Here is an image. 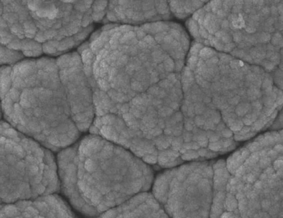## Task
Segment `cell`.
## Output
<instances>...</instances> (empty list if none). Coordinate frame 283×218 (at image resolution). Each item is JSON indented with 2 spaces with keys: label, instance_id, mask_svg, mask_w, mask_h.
<instances>
[{
  "label": "cell",
  "instance_id": "obj_11",
  "mask_svg": "<svg viewBox=\"0 0 283 218\" xmlns=\"http://www.w3.org/2000/svg\"><path fill=\"white\" fill-rule=\"evenodd\" d=\"M164 62V67L165 70L168 72H172L175 68V62L174 61L168 58Z\"/></svg>",
  "mask_w": 283,
  "mask_h": 218
},
{
  "label": "cell",
  "instance_id": "obj_5",
  "mask_svg": "<svg viewBox=\"0 0 283 218\" xmlns=\"http://www.w3.org/2000/svg\"><path fill=\"white\" fill-rule=\"evenodd\" d=\"M98 218H170L155 197L141 193Z\"/></svg>",
  "mask_w": 283,
  "mask_h": 218
},
{
  "label": "cell",
  "instance_id": "obj_1",
  "mask_svg": "<svg viewBox=\"0 0 283 218\" xmlns=\"http://www.w3.org/2000/svg\"><path fill=\"white\" fill-rule=\"evenodd\" d=\"M63 192L76 209L94 216L149 188L153 173L139 158L104 138L89 136L61 151Z\"/></svg>",
  "mask_w": 283,
  "mask_h": 218
},
{
  "label": "cell",
  "instance_id": "obj_24",
  "mask_svg": "<svg viewBox=\"0 0 283 218\" xmlns=\"http://www.w3.org/2000/svg\"><path fill=\"white\" fill-rule=\"evenodd\" d=\"M184 66V62L182 60H177L175 62V70L177 72H179L181 70L182 67Z\"/></svg>",
  "mask_w": 283,
  "mask_h": 218
},
{
  "label": "cell",
  "instance_id": "obj_22",
  "mask_svg": "<svg viewBox=\"0 0 283 218\" xmlns=\"http://www.w3.org/2000/svg\"><path fill=\"white\" fill-rule=\"evenodd\" d=\"M119 28H120V31L121 33H123L125 34L130 32L131 30L133 29V27L129 25H124L121 26Z\"/></svg>",
  "mask_w": 283,
  "mask_h": 218
},
{
  "label": "cell",
  "instance_id": "obj_38",
  "mask_svg": "<svg viewBox=\"0 0 283 218\" xmlns=\"http://www.w3.org/2000/svg\"><path fill=\"white\" fill-rule=\"evenodd\" d=\"M36 39H37L38 41H39V42H42V41H44L45 40L44 37L42 35V34H39L37 35V36H36Z\"/></svg>",
  "mask_w": 283,
  "mask_h": 218
},
{
  "label": "cell",
  "instance_id": "obj_40",
  "mask_svg": "<svg viewBox=\"0 0 283 218\" xmlns=\"http://www.w3.org/2000/svg\"><path fill=\"white\" fill-rule=\"evenodd\" d=\"M139 43V45L141 48H144L145 47H147V44L144 42V41H140Z\"/></svg>",
  "mask_w": 283,
  "mask_h": 218
},
{
  "label": "cell",
  "instance_id": "obj_2",
  "mask_svg": "<svg viewBox=\"0 0 283 218\" xmlns=\"http://www.w3.org/2000/svg\"><path fill=\"white\" fill-rule=\"evenodd\" d=\"M1 176L5 203L48 196L60 186L52 154L5 122L1 128Z\"/></svg>",
  "mask_w": 283,
  "mask_h": 218
},
{
  "label": "cell",
  "instance_id": "obj_19",
  "mask_svg": "<svg viewBox=\"0 0 283 218\" xmlns=\"http://www.w3.org/2000/svg\"><path fill=\"white\" fill-rule=\"evenodd\" d=\"M153 2L152 1H144L142 3V8L144 11H148L152 10L153 8Z\"/></svg>",
  "mask_w": 283,
  "mask_h": 218
},
{
  "label": "cell",
  "instance_id": "obj_10",
  "mask_svg": "<svg viewBox=\"0 0 283 218\" xmlns=\"http://www.w3.org/2000/svg\"><path fill=\"white\" fill-rule=\"evenodd\" d=\"M136 33L131 31L130 32L127 33L125 34V35L123 36L122 38L120 39V42L121 43H126L128 41H131L133 40L134 39L136 38Z\"/></svg>",
  "mask_w": 283,
  "mask_h": 218
},
{
  "label": "cell",
  "instance_id": "obj_43",
  "mask_svg": "<svg viewBox=\"0 0 283 218\" xmlns=\"http://www.w3.org/2000/svg\"><path fill=\"white\" fill-rule=\"evenodd\" d=\"M177 17L179 18H184L186 17V15H185L184 13H177Z\"/></svg>",
  "mask_w": 283,
  "mask_h": 218
},
{
  "label": "cell",
  "instance_id": "obj_33",
  "mask_svg": "<svg viewBox=\"0 0 283 218\" xmlns=\"http://www.w3.org/2000/svg\"><path fill=\"white\" fill-rule=\"evenodd\" d=\"M28 7L32 11H35V10L38 8V6H37V4L35 3H33L32 1L30 2V3H28Z\"/></svg>",
  "mask_w": 283,
  "mask_h": 218
},
{
  "label": "cell",
  "instance_id": "obj_16",
  "mask_svg": "<svg viewBox=\"0 0 283 218\" xmlns=\"http://www.w3.org/2000/svg\"><path fill=\"white\" fill-rule=\"evenodd\" d=\"M169 35H171L173 38H174L175 39H176L177 40H180L181 37V34L179 30L172 28L169 30Z\"/></svg>",
  "mask_w": 283,
  "mask_h": 218
},
{
  "label": "cell",
  "instance_id": "obj_7",
  "mask_svg": "<svg viewBox=\"0 0 283 218\" xmlns=\"http://www.w3.org/2000/svg\"><path fill=\"white\" fill-rule=\"evenodd\" d=\"M169 29L168 25L165 24L163 22H158L151 24V28L150 33L152 34H158L159 33L163 32Z\"/></svg>",
  "mask_w": 283,
  "mask_h": 218
},
{
  "label": "cell",
  "instance_id": "obj_20",
  "mask_svg": "<svg viewBox=\"0 0 283 218\" xmlns=\"http://www.w3.org/2000/svg\"><path fill=\"white\" fill-rule=\"evenodd\" d=\"M132 19L135 21H142L144 19V14L139 12H136L134 13Z\"/></svg>",
  "mask_w": 283,
  "mask_h": 218
},
{
  "label": "cell",
  "instance_id": "obj_14",
  "mask_svg": "<svg viewBox=\"0 0 283 218\" xmlns=\"http://www.w3.org/2000/svg\"><path fill=\"white\" fill-rule=\"evenodd\" d=\"M199 59L195 56H191L189 59L188 61V66L190 70H194L196 67H197V64L198 62Z\"/></svg>",
  "mask_w": 283,
  "mask_h": 218
},
{
  "label": "cell",
  "instance_id": "obj_26",
  "mask_svg": "<svg viewBox=\"0 0 283 218\" xmlns=\"http://www.w3.org/2000/svg\"><path fill=\"white\" fill-rule=\"evenodd\" d=\"M156 13H157V12L154 9H153L152 10H150V11H146L145 12H144V18H145L147 19L151 18L152 17L155 15Z\"/></svg>",
  "mask_w": 283,
  "mask_h": 218
},
{
  "label": "cell",
  "instance_id": "obj_28",
  "mask_svg": "<svg viewBox=\"0 0 283 218\" xmlns=\"http://www.w3.org/2000/svg\"><path fill=\"white\" fill-rule=\"evenodd\" d=\"M163 41L165 45H170L174 41V39L170 35H166Z\"/></svg>",
  "mask_w": 283,
  "mask_h": 218
},
{
  "label": "cell",
  "instance_id": "obj_37",
  "mask_svg": "<svg viewBox=\"0 0 283 218\" xmlns=\"http://www.w3.org/2000/svg\"><path fill=\"white\" fill-rule=\"evenodd\" d=\"M103 15H104V14H102L101 13L98 12V13H95L94 14V19H95V20H99V19H101V18L102 17Z\"/></svg>",
  "mask_w": 283,
  "mask_h": 218
},
{
  "label": "cell",
  "instance_id": "obj_6",
  "mask_svg": "<svg viewBox=\"0 0 283 218\" xmlns=\"http://www.w3.org/2000/svg\"><path fill=\"white\" fill-rule=\"evenodd\" d=\"M204 25L209 32L212 34L216 32L218 29V24L217 23L216 17L211 13H208L205 16L204 19Z\"/></svg>",
  "mask_w": 283,
  "mask_h": 218
},
{
  "label": "cell",
  "instance_id": "obj_15",
  "mask_svg": "<svg viewBox=\"0 0 283 218\" xmlns=\"http://www.w3.org/2000/svg\"><path fill=\"white\" fill-rule=\"evenodd\" d=\"M203 48V45L201 44L196 43L190 49V54L192 55V56H197V55L199 52H200Z\"/></svg>",
  "mask_w": 283,
  "mask_h": 218
},
{
  "label": "cell",
  "instance_id": "obj_36",
  "mask_svg": "<svg viewBox=\"0 0 283 218\" xmlns=\"http://www.w3.org/2000/svg\"><path fill=\"white\" fill-rule=\"evenodd\" d=\"M107 17H108V18L111 21H116V20H117V18L114 16V14L112 13L108 14V16Z\"/></svg>",
  "mask_w": 283,
  "mask_h": 218
},
{
  "label": "cell",
  "instance_id": "obj_46",
  "mask_svg": "<svg viewBox=\"0 0 283 218\" xmlns=\"http://www.w3.org/2000/svg\"><path fill=\"white\" fill-rule=\"evenodd\" d=\"M64 2H73V1H64Z\"/></svg>",
  "mask_w": 283,
  "mask_h": 218
},
{
  "label": "cell",
  "instance_id": "obj_17",
  "mask_svg": "<svg viewBox=\"0 0 283 218\" xmlns=\"http://www.w3.org/2000/svg\"><path fill=\"white\" fill-rule=\"evenodd\" d=\"M211 10L214 13H217L218 9L220 8L221 6V3L219 1H212L210 3Z\"/></svg>",
  "mask_w": 283,
  "mask_h": 218
},
{
  "label": "cell",
  "instance_id": "obj_18",
  "mask_svg": "<svg viewBox=\"0 0 283 218\" xmlns=\"http://www.w3.org/2000/svg\"><path fill=\"white\" fill-rule=\"evenodd\" d=\"M180 40H181V45L182 46V48L185 51H187L189 48V41L188 40V38L185 36L184 35H181Z\"/></svg>",
  "mask_w": 283,
  "mask_h": 218
},
{
  "label": "cell",
  "instance_id": "obj_29",
  "mask_svg": "<svg viewBox=\"0 0 283 218\" xmlns=\"http://www.w3.org/2000/svg\"><path fill=\"white\" fill-rule=\"evenodd\" d=\"M132 86L134 90H138V92H141L143 90L142 86L138 82H134V83H132Z\"/></svg>",
  "mask_w": 283,
  "mask_h": 218
},
{
  "label": "cell",
  "instance_id": "obj_8",
  "mask_svg": "<svg viewBox=\"0 0 283 218\" xmlns=\"http://www.w3.org/2000/svg\"><path fill=\"white\" fill-rule=\"evenodd\" d=\"M188 28L191 35L194 38H199L200 37L199 34V27L197 23L193 19H190L188 22Z\"/></svg>",
  "mask_w": 283,
  "mask_h": 218
},
{
  "label": "cell",
  "instance_id": "obj_39",
  "mask_svg": "<svg viewBox=\"0 0 283 218\" xmlns=\"http://www.w3.org/2000/svg\"><path fill=\"white\" fill-rule=\"evenodd\" d=\"M205 11L207 12H210V11L211 10V7L210 3H208L207 5L205 6Z\"/></svg>",
  "mask_w": 283,
  "mask_h": 218
},
{
  "label": "cell",
  "instance_id": "obj_30",
  "mask_svg": "<svg viewBox=\"0 0 283 218\" xmlns=\"http://www.w3.org/2000/svg\"><path fill=\"white\" fill-rule=\"evenodd\" d=\"M99 84L101 86L102 89H104L105 90H107L109 88V84L107 83V82L104 81V80H100L99 81Z\"/></svg>",
  "mask_w": 283,
  "mask_h": 218
},
{
  "label": "cell",
  "instance_id": "obj_13",
  "mask_svg": "<svg viewBox=\"0 0 283 218\" xmlns=\"http://www.w3.org/2000/svg\"><path fill=\"white\" fill-rule=\"evenodd\" d=\"M93 57L92 51L89 49H86L85 51H83L82 54V58L83 61L87 64H88L89 62L91 61V59H92Z\"/></svg>",
  "mask_w": 283,
  "mask_h": 218
},
{
  "label": "cell",
  "instance_id": "obj_31",
  "mask_svg": "<svg viewBox=\"0 0 283 218\" xmlns=\"http://www.w3.org/2000/svg\"><path fill=\"white\" fill-rule=\"evenodd\" d=\"M218 62V59L216 57H212L210 59H208L207 61V63L208 65H212L215 64Z\"/></svg>",
  "mask_w": 283,
  "mask_h": 218
},
{
  "label": "cell",
  "instance_id": "obj_27",
  "mask_svg": "<svg viewBox=\"0 0 283 218\" xmlns=\"http://www.w3.org/2000/svg\"><path fill=\"white\" fill-rule=\"evenodd\" d=\"M143 41L145 43L148 45H153L154 43V39L151 35H146V36L143 39Z\"/></svg>",
  "mask_w": 283,
  "mask_h": 218
},
{
  "label": "cell",
  "instance_id": "obj_34",
  "mask_svg": "<svg viewBox=\"0 0 283 218\" xmlns=\"http://www.w3.org/2000/svg\"><path fill=\"white\" fill-rule=\"evenodd\" d=\"M126 15H127V16L128 17V18H133L134 14V11L131 8L128 9L126 12Z\"/></svg>",
  "mask_w": 283,
  "mask_h": 218
},
{
  "label": "cell",
  "instance_id": "obj_9",
  "mask_svg": "<svg viewBox=\"0 0 283 218\" xmlns=\"http://www.w3.org/2000/svg\"><path fill=\"white\" fill-rule=\"evenodd\" d=\"M215 54V51L209 48H204L200 52V56L202 59H211Z\"/></svg>",
  "mask_w": 283,
  "mask_h": 218
},
{
  "label": "cell",
  "instance_id": "obj_44",
  "mask_svg": "<svg viewBox=\"0 0 283 218\" xmlns=\"http://www.w3.org/2000/svg\"><path fill=\"white\" fill-rule=\"evenodd\" d=\"M112 24H109V25H106L104 27V29H110L112 28Z\"/></svg>",
  "mask_w": 283,
  "mask_h": 218
},
{
  "label": "cell",
  "instance_id": "obj_42",
  "mask_svg": "<svg viewBox=\"0 0 283 218\" xmlns=\"http://www.w3.org/2000/svg\"><path fill=\"white\" fill-rule=\"evenodd\" d=\"M168 79L170 80V81H174L175 79V75L174 74L171 73L170 75H168Z\"/></svg>",
  "mask_w": 283,
  "mask_h": 218
},
{
  "label": "cell",
  "instance_id": "obj_21",
  "mask_svg": "<svg viewBox=\"0 0 283 218\" xmlns=\"http://www.w3.org/2000/svg\"><path fill=\"white\" fill-rule=\"evenodd\" d=\"M166 35V33L165 32L159 33L155 35V39L158 42V43H161L162 41H163Z\"/></svg>",
  "mask_w": 283,
  "mask_h": 218
},
{
  "label": "cell",
  "instance_id": "obj_4",
  "mask_svg": "<svg viewBox=\"0 0 283 218\" xmlns=\"http://www.w3.org/2000/svg\"><path fill=\"white\" fill-rule=\"evenodd\" d=\"M1 218H76L60 197L51 195L2 205Z\"/></svg>",
  "mask_w": 283,
  "mask_h": 218
},
{
  "label": "cell",
  "instance_id": "obj_35",
  "mask_svg": "<svg viewBox=\"0 0 283 218\" xmlns=\"http://www.w3.org/2000/svg\"><path fill=\"white\" fill-rule=\"evenodd\" d=\"M127 61H128V57H127V56H126V55L123 56L120 59V62L121 65L126 64L127 62Z\"/></svg>",
  "mask_w": 283,
  "mask_h": 218
},
{
  "label": "cell",
  "instance_id": "obj_45",
  "mask_svg": "<svg viewBox=\"0 0 283 218\" xmlns=\"http://www.w3.org/2000/svg\"><path fill=\"white\" fill-rule=\"evenodd\" d=\"M205 44L206 45H210V41H209V40H208L205 41Z\"/></svg>",
  "mask_w": 283,
  "mask_h": 218
},
{
  "label": "cell",
  "instance_id": "obj_25",
  "mask_svg": "<svg viewBox=\"0 0 283 218\" xmlns=\"http://www.w3.org/2000/svg\"><path fill=\"white\" fill-rule=\"evenodd\" d=\"M135 30L136 31L137 36L139 39H144L146 36L145 32H144V30L143 29H139L138 28V29H135Z\"/></svg>",
  "mask_w": 283,
  "mask_h": 218
},
{
  "label": "cell",
  "instance_id": "obj_3",
  "mask_svg": "<svg viewBox=\"0 0 283 218\" xmlns=\"http://www.w3.org/2000/svg\"><path fill=\"white\" fill-rule=\"evenodd\" d=\"M213 177L210 163L184 165L158 176L154 197L170 218H210Z\"/></svg>",
  "mask_w": 283,
  "mask_h": 218
},
{
  "label": "cell",
  "instance_id": "obj_32",
  "mask_svg": "<svg viewBox=\"0 0 283 218\" xmlns=\"http://www.w3.org/2000/svg\"><path fill=\"white\" fill-rule=\"evenodd\" d=\"M192 5H193V9L194 10H195L196 8H198L202 5V2L201 3L200 1H192Z\"/></svg>",
  "mask_w": 283,
  "mask_h": 218
},
{
  "label": "cell",
  "instance_id": "obj_41",
  "mask_svg": "<svg viewBox=\"0 0 283 218\" xmlns=\"http://www.w3.org/2000/svg\"><path fill=\"white\" fill-rule=\"evenodd\" d=\"M11 46H12L11 48H19V45H18V42L16 41H15L13 42V43L12 44Z\"/></svg>",
  "mask_w": 283,
  "mask_h": 218
},
{
  "label": "cell",
  "instance_id": "obj_12",
  "mask_svg": "<svg viewBox=\"0 0 283 218\" xmlns=\"http://www.w3.org/2000/svg\"><path fill=\"white\" fill-rule=\"evenodd\" d=\"M161 3H158L157 7V11L160 14H165L168 12L169 7L166 2L165 1H160Z\"/></svg>",
  "mask_w": 283,
  "mask_h": 218
},
{
  "label": "cell",
  "instance_id": "obj_23",
  "mask_svg": "<svg viewBox=\"0 0 283 218\" xmlns=\"http://www.w3.org/2000/svg\"><path fill=\"white\" fill-rule=\"evenodd\" d=\"M199 34H200V35H201V37L205 38V39L208 38L209 36V32L206 30V29L202 26H201L199 29Z\"/></svg>",
  "mask_w": 283,
  "mask_h": 218
}]
</instances>
